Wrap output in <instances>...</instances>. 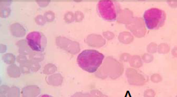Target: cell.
I'll list each match as a JSON object with an SVG mask.
<instances>
[{"instance_id": "cell-1", "label": "cell", "mask_w": 177, "mask_h": 97, "mask_svg": "<svg viewBox=\"0 0 177 97\" xmlns=\"http://www.w3.org/2000/svg\"><path fill=\"white\" fill-rule=\"evenodd\" d=\"M104 55L95 50H85L79 54L77 62L81 69L88 73L97 71L102 65Z\"/></svg>"}, {"instance_id": "cell-2", "label": "cell", "mask_w": 177, "mask_h": 97, "mask_svg": "<svg viewBox=\"0 0 177 97\" xmlns=\"http://www.w3.org/2000/svg\"><path fill=\"white\" fill-rule=\"evenodd\" d=\"M166 18L164 11L158 8L149 9L143 14L145 24L149 30L159 29L164 25Z\"/></svg>"}, {"instance_id": "cell-3", "label": "cell", "mask_w": 177, "mask_h": 97, "mask_svg": "<svg viewBox=\"0 0 177 97\" xmlns=\"http://www.w3.org/2000/svg\"><path fill=\"white\" fill-rule=\"evenodd\" d=\"M97 11L104 20L114 21L120 11V5L112 1H100L97 5Z\"/></svg>"}, {"instance_id": "cell-4", "label": "cell", "mask_w": 177, "mask_h": 97, "mask_svg": "<svg viewBox=\"0 0 177 97\" xmlns=\"http://www.w3.org/2000/svg\"><path fill=\"white\" fill-rule=\"evenodd\" d=\"M27 43L29 48L36 52H43L46 48L47 40L44 34L39 32H32L27 36Z\"/></svg>"}, {"instance_id": "cell-5", "label": "cell", "mask_w": 177, "mask_h": 97, "mask_svg": "<svg viewBox=\"0 0 177 97\" xmlns=\"http://www.w3.org/2000/svg\"><path fill=\"white\" fill-rule=\"evenodd\" d=\"M127 76L128 81L131 85H142L145 84L146 82L145 76L138 74L135 70L128 69L127 71Z\"/></svg>"}, {"instance_id": "cell-6", "label": "cell", "mask_w": 177, "mask_h": 97, "mask_svg": "<svg viewBox=\"0 0 177 97\" xmlns=\"http://www.w3.org/2000/svg\"><path fill=\"white\" fill-rule=\"evenodd\" d=\"M40 93V89L37 86H28L23 88L21 94L22 97H36Z\"/></svg>"}, {"instance_id": "cell-7", "label": "cell", "mask_w": 177, "mask_h": 97, "mask_svg": "<svg viewBox=\"0 0 177 97\" xmlns=\"http://www.w3.org/2000/svg\"><path fill=\"white\" fill-rule=\"evenodd\" d=\"M49 85L53 86H59L62 83L63 77L60 74H56L46 78Z\"/></svg>"}, {"instance_id": "cell-8", "label": "cell", "mask_w": 177, "mask_h": 97, "mask_svg": "<svg viewBox=\"0 0 177 97\" xmlns=\"http://www.w3.org/2000/svg\"><path fill=\"white\" fill-rule=\"evenodd\" d=\"M8 74L12 78H18L21 76L20 69L16 65H11L8 67Z\"/></svg>"}, {"instance_id": "cell-9", "label": "cell", "mask_w": 177, "mask_h": 97, "mask_svg": "<svg viewBox=\"0 0 177 97\" xmlns=\"http://www.w3.org/2000/svg\"><path fill=\"white\" fill-rule=\"evenodd\" d=\"M8 97H20V90L17 87H12L8 92Z\"/></svg>"}, {"instance_id": "cell-10", "label": "cell", "mask_w": 177, "mask_h": 97, "mask_svg": "<svg viewBox=\"0 0 177 97\" xmlns=\"http://www.w3.org/2000/svg\"><path fill=\"white\" fill-rule=\"evenodd\" d=\"M56 70V67L54 66V65L52 64H49L45 66L44 69V73L45 74H51L54 73Z\"/></svg>"}, {"instance_id": "cell-11", "label": "cell", "mask_w": 177, "mask_h": 97, "mask_svg": "<svg viewBox=\"0 0 177 97\" xmlns=\"http://www.w3.org/2000/svg\"><path fill=\"white\" fill-rule=\"evenodd\" d=\"M65 21L67 23H70L75 20V17L72 13H68L65 15Z\"/></svg>"}, {"instance_id": "cell-12", "label": "cell", "mask_w": 177, "mask_h": 97, "mask_svg": "<svg viewBox=\"0 0 177 97\" xmlns=\"http://www.w3.org/2000/svg\"><path fill=\"white\" fill-rule=\"evenodd\" d=\"M44 17L46 20V21L48 22L53 21L54 18V13L51 11H48L45 13L44 14Z\"/></svg>"}, {"instance_id": "cell-13", "label": "cell", "mask_w": 177, "mask_h": 97, "mask_svg": "<svg viewBox=\"0 0 177 97\" xmlns=\"http://www.w3.org/2000/svg\"><path fill=\"white\" fill-rule=\"evenodd\" d=\"M11 55V56H12ZM3 59L4 61V62L6 63V64H11V63H13L15 61V58H14V56L13 57H11L10 58H8L7 54L5 55L3 57Z\"/></svg>"}, {"instance_id": "cell-14", "label": "cell", "mask_w": 177, "mask_h": 97, "mask_svg": "<svg viewBox=\"0 0 177 97\" xmlns=\"http://www.w3.org/2000/svg\"><path fill=\"white\" fill-rule=\"evenodd\" d=\"M151 80L154 83H158V82H159L162 81V78L159 74H153L152 76H151Z\"/></svg>"}, {"instance_id": "cell-15", "label": "cell", "mask_w": 177, "mask_h": 97, "mask_svg": "<svg viewBox=\"0 0 177 97\" xmlns=\"http://www.w3.org/2000/svg\"><path fill=\"white\" fill-rule=\"evenodd\" d=\"M155 95H156L155 92L151 89L146 90L144 93V97H154Z\"/></svg>"}, {"instance_id": "cell-16", "label": "cell", "mask_w": 177, "mask_h": 97, "mask_svg": "<svg viewBox=\"0 0 177 97\" xmlns=\"http://www.w3.org/2000/svg\"><path fill=\"white\" fill-rule=\"evenodd\" d=\"M36 19L39 20H40L39 21L36 22V23H37L39 25H43L45 24V20L44 19V18H43V17L41 16H39L37 17L36 18Z\"/></svg>"}, {"instance_id": "cell-17", "label": "cell", "mask_w": 177, "mask_h": 97, "mask_svg": "<svg viewBox=\"0 0 177 97\" xmlns=\"http://www.w3.org/2000/svg\"><path fill=\"white\" fill-rule=\"evenodd\" d=\"M53 97L52 96H51V95H48V94H44V95H40V97Z\"/></svg>"}, {"instance_id": "cell-18", "label": "cell", "mask_w": 177, "mask_h": 97, "mask_svg": "<svg viewBox=\"0 0 177 97\" xmlns=\"http://www.w3.org/2000/svg\"><path fill=\"white\" fill-rule=\"evenodd\" d=\"M99 97H106V96H105V95H100Z\"/></svg>"}, {"instance_id": "cell-19", "label": "cell", "mask_w": 177, "mask_h": 97, "mask_svg": "<svg viewBox=\"0 0 177 97\" xmlns=\"http://www.w3.org/2000/svg\"><path fill=\"white\" fill-rule=\"evenodd\" d=\"M1 97H4V96H2V95H1Z\"/></svg>"}]
</instances>
